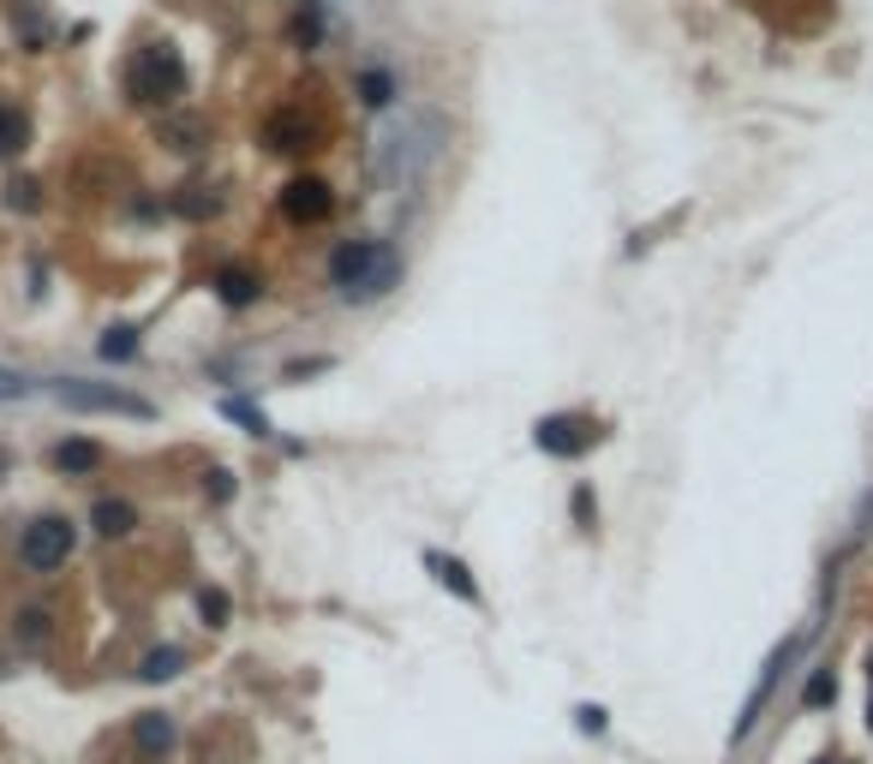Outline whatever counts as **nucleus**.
I'll list each match as a JSON object with an SVG mask.
<instances>
[{
    "instance_id": "dca6fc26",
    "label": "nucleus",
    "mask_w": 873,
    "mask_h": 764,
    "mask_svg": "<svg viewBox=\"0 0 873 764\" xmlns=\"http://www.w3.org/2000/svg\"><path fill=\"white\" fill-rule=\"evenodd\" d=\"M132 353H138V335H132V329H108L103 359H132Z\"/></svg>"
},
{
    "instance_id": "f8f14e48",
    "label": "nucleus",
    "mask_w": 873,
    "mask_h": 764,
    "mask_svg": "<svg viewBox=\"0 0 873 764\" xmlns=\"http://www.w3.org/2000/svg\"><path fill=\"white\" fill-rule=\"evenodd\" d=\"M425 562H432V573H437V580H443V585H449V592H455V597H467V604H479V585H473V580H467V568H461V562H455V556H425Z\"/></svg>"
},
{
    "instance_id": "f3484780",
    "label": "nucleus",
    "mask_w": 873,
    "mask_h": 764,
    "mask_svg": "<svg viewBox=\"0 0 873 764\" xmlns=\"http://www.w3.org/2000/svg\"><path fill=\"white\" fill-rule=\"evenodd\" d=\"M802 699H807V705H831V699H838V681H831V669H819L814 681H807Z\"/></svg>"
},
{
    "instance_id": "f257e3e1",
    "label": "nucleus",
    "mask_w": 873,
    "mask_h": 764,
    "mask_svg": "<svg viewBox=\"0 0 873 764\" xmlns=\"http://www.w3.org/2000/svg\"><path fill=\"white\" fill-rule=\"evenodd\" d=\"M443 144H449V126H443V114H408L401 126H389L384 144H377V180L384 186H413L425 168L443 156Z\"/></svg>"
},
{
    "instance_id": "6ab92c4d",
    "label": "nucleus",
    "mask_w": 873,
    "mask_h": 764,
    "mask_svg": "<svg viewBox=\"0 0 873 764\" xmlns=\"http://www.w3.org/2000/svg\"><path fill=\"white\" fill-rule=\"evenodd\" d=\"M198 609H204L210 628H227V597L222 592H204V597H198Z\"/></svg>"
},
{
    "instance_id": "39448f33",
    "label": "nucleus",
    "mask_w": 873,
    "mask_h": 764,
    "mask_svg": "<svg viewBox=\"0 0 873 764\" xmlns=\"http://www.w3.org/2000/svg\"><path fill=\"white\" fill-rule=\"evenodd\" d=\"M55 394L72 406V413H114V418H156V406L138 401V394H120V389H103V382H55Z\"/></svg>"
},
{
    "instance_id": "9b49d317",
    "label": "nucleus",
    "mask_w": 873,
    "mask_h": 764,
    "mask_svg": "<svg viewBox=\"0 0 873 764\" xmlns=\"http://www.w3.org/2000/svg\"><path fill=\"white\" fill-rule=\"evenodd\" d=\"M24 144H31V120H24V108L0 102V156H19Z\"/></svg>"
},
{
    "instance_id": "f03ea898",
    "label": "nucleus",
    "mask_w": 873,
    "mask_h": 764,
    "mask_svg": "<svg viewBox=\"0 0 873 764\" xmlns=\"http://www.w3.org/2000/svg\"><path fill=\"white\" fill-rule=\"evenodd\" d=\"M329 282L347 305H371L389 287H401V258L389 246H377V239H341L329 251Z\"/></svg>"
},
{
    "instance_id": "4468645a",
    "label": "nucleus",
    "mask_w": 873,
    "mask_h": 764,
    "mask_svg": "<svg viewBox=\"0 0 873 764\" xmlns=\"http://www.w3.org/2000/svg\"><path fill=\"white\" fill-rule=\"evenodd\" d=\"M359 96L371 102V108H389L396 102V79H389L384 67H371V72H359Z\"/></svg>"
},
{
    "instance_id": "20e7f679",
    "label": "nucleus",
    "mask_w": 873,
    "mask_h": 764,
    "mask_svg": "<svg viewBox=\"0 0 873 764\" xmlns=\"http://www.w3.org/2000/svg\"><path fill=\"white\" fill-rule=\"evenodd\" d=\"M72 520H60V514H43V520H31L24 526V538H19V562L31 568V573H55L60 562L72 556Z\"/></svg>"
},
{
    "instance_id": "412c9836",
    "label": "nucleus",
    "mask_w": 873,
    "mask_h": 764,
    "mask_svg": "<svg viewBox=\"0 0 873 764\" xmlns=\"http://www.w3.org/2000/svg\"><path fill=\"white\" fill-rule=\"evenodd\" d=\"M868 729H873V705H868Z\"/></svg>"
},
{
    "instance_id": "aec40b11",
    "label": "nucleus",
    "mask_w": 873,
    "mask_h": 764,
    "mask_svg": "<svg viewBox=\"0 0 873 764\" xmlns=\"http://www.w3.org/2000/svg\"><path fill=\"white\" fill-rule=\"evenodd\" d=\"M210 496H216V502H227V496H234V478H227V473H210Z\"/></svg>"
},
{
    "instance_id": "a211bd4d",
    "label": "nucleus",
    "mask_w": 873,
    "mask_h": 764,
    "mask_svg": "<svg viewBox=\"0 0 873 764\" xmlns=\"http://www.w3.org/2000/svg\"><path fill=\"white\" fill-rule=\"evenodd\" d=\"M19 640H24V645L48 640V616H43V609H24V616H19Z\"/></svg>"
},
{
    "instance_id": "0eeeda50",
    "label": "nucleus",
    "mask_w": 873,
    "mask_h": 764,
    "mask_svg": "<svg viewBox=\"0 0 873 764\" xmlns=\"http://www.w3.org/2000/svg\"><path fill=\"white\" fill-rule=\"evenodd\" d=\"M329 210H335V191H329L318 174L287 180V191H282V215H287V222H323Z\"/></svg>"
},
{
    "instance_id": "9d476101",
    "label": "nucleus",
    "mask_w": 873,
    "mask_h": 764,
    "mask_svg": "<svg viewBox=\"0 0 873 764\" xmlns=\"http://www.w3.org/2000/svg\"><path fill=\"white\" fill-rule=\"evenodd\" d=\"M96 461H103V449H96V442H79V437L55 449V466H60V473H72V478L96 473Z\"/></svg>"
},
{
    "instance_id": "7ed1b4c3",
    "label": "nucleus",
    "mask_w": 873,
    "mask_h": 764,
    "mask_svg": "<svg viewBox=\"0 0 873 764\" xmlns=\"http://www.w3.org/2000/svg\"><path fill=\"white\" fill-rule=\"evenodd\" d=\"M126 84H132L138 102H174V96L186 91V67H180V55H174V48L150 43V48H138Z\"/></svg>"
},
{
    "instance_id": "2eb2a0df",
    "label": "nucleus",
    "mask_w": 873,
    "mask_h": 764,
    "mask_svg": "<svg viewBox=\"0 0 873 764\" xmlns=\"http://www.w3.org/2000/svg\"><path fill=\"white\" fill-rule=\"evenodd\" d=\"M180 664H186V657L174 652V645H162V652L144 657V669H138V675H144V681H168V675H180Z\"/></svg>"
},
{
    "instance_id": "ddd939ff",
    "label": "nucleus",
    "mask_w": 873,
    "mask_h": 764,
    "mask_svg": "<svg viewBox=\"0 0 873 764\" xmlns=\"http://www.w3.org/2000/svg\"><path fill=\"white\" fill-rule=\"evenodd\" d=\"M216 293H222L227 305H251L263 287H258V275H246V270H222V275H216Z\"/></svg>"
},
{
    "instance_id": "423d86ee",
    "label": "nucleus",
    "mask_w": 873,
    "mask_h": 764,
    "mask_svg": "<svg viewBox=\"0 0 873 764\" xmlns=\"http://www.w3.org/2000/svg\"><path fill=\"white\" fill-rule=\"evenodd\" d=\"M533 442L545 454H556V461H575V454H587L592 442H599V425L580 418V413H551V418H539V425H533Z\"/></svg>"
},
{
    "instance_id": "6e6552de",
    "label": "nucleus",
    "mask_w": 873,
    "mask_h": 764,
    "mask_svg": "<svg viewBox=\"0 0 873 764\" xmlns=\"http://www.w3.org/2000/svg\"><path fill=\"white\" fill-rule=\"evenodd\" d=\"M132 747H138V759L162 764V759L174 753V723L162 717V711H144V717L132 723Z\"/></svg>"
},
{
    "instance_id": "1a4fd4ad",
    "label": "nucleus",
    "mask_w": 873,
    "mask_h": 764,
    "mask_svg": "<svg viewBox=\"0 0 873 764\" xmlns=\"http://www.w3.org/2000/svg\"><path fill=\"white\" fill-rule=\"evenodd\" d=\"M91 526L103 532V538H126V532L138 526V508H132V502H114V496H108V502L91 508Z\"/></svg>"
}]
</instances>
